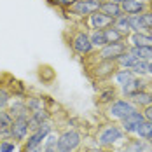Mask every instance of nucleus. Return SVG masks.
Listing matches in <instances>:
<instances>
[{"label": "nucleus", "mask_w": 152, "mask_h": 152, "mask_svg": "<svg viewBox=\"0 0 152 152\" xmlns=\"http://www.w3.org/2000/svg\"><path fill=\"white\" fill-rule=\"evenodd\" d=\"M100 11L107 14L108 18H112V19H115V18H119L122 16V7L119 4H115V2H112V0H103L102 4H100Z\"/></svg>", "instance_id": "15"}, {"label": "nucleus", "mask_w": 152, "mask_h": 152, "mask_svg": "<svg viewBox=\"0 0 152 152\" xmlns=\"http://www.w3.org/2000/svg\"><path fill=\"white\" fill-rule=\"evenodd\" d=\"M25 103H26V110L28 112H35V110H40V108H44V98L40 96H28L26 100H25Z\"/></svg>", "instance_id": "26"}, {"label": "nucleus", "mask_w": 152, "mask_h": 152, "mask_svg": "<svg viewBox=\"0 0 152 152\" xmlns=\"http://www.w3.org/2000/svg\"><path fill=\"white\" fill-rule=\"evenodd\" d=\"M129 102L137 107V108H145V107H149L152 103V93L149 89L138 91V93L129 96Z\"/></svg>", "instance_id": "14"}, {"label": "nucleus", "mask_w": 152, "mask_h": 152, "mask_svg": "<svg viewBox=\"0 0 152 152\" xmlns=\"http://www.w3.org/2000/svg\"><path fill=\"white\" fill-rule=\"evenodd\" d=\"M105 37L107 42H124L128 35L122 33L121 30H117L115 26H108V28H105Z\"/></svg>", "instance_id": "23"}, {"label": "nucleus", "mask_w": 152, "mask_h": 152, "mask_svg": "<svg viewBox=\"0 0 152 152\" xmlns=\"http://www.w3.org/2000/svg\"><path fill=\"white\" fill-rule=\"evenodd\" d=\"M11 100H12V93L0 86V110L2 108H7L9 103H11Z\"/></svg>", "instance_id": "32"}, {"label": "nucleus", "mask_w": 152, "mask_h": 152, "mask_svg": "<svg viewBox=\"0 0 152 152\" xmlns=\"http://www.w3.org/2000/svg\"><path fill=\"white\" fill-rule=\"evenodd\" d=\"M124 131H122L121 126H115V124H107L105 128H102L100 129V133H98V137H96V142H98V145L100 147H114L115 143H119L124 140Z\"/></svg>", "instance_id": "1"}, {"label": "nucleus", "mask_w": 152, "mask_h": 152, "mask_svg": "<svg viewBox=\"0 0 152 152\" xmlns=\"http://www.w3.org/2000/svg\"><path fill=\"white\" fill-rule=\"evenodd\" d=\"M135 74L129 70V68H119L117 72H114V80H115V84L119 86V88H122L124 84H128L131 79H135Z\"/></svg>", "instance_id": "19"}, {"label": "nucleus", "mask_w": 152, "mask_h": 152, "mask_svg": "<svg viewBox=\"0 0 152 152\" xmlns=\"http://www.w3.org/2000/svg\"><path fill=\"white\" fill-rule=\"evenodd\" d=\"M7 110H9V114H11L12 117L28 112V110H26V103H25V100H19V98H14V102L11 100V103H9V107H7Z\"/></svg>", "instance_id": "20"}, {"label": "nucleus", "mask_w": 152, "mask_h": 152, "mask_svg": "<svg viewBox=\"0 0 152 152\" xmlns=\"http://www.w3.org/2000/svg\"><path fill=\"white\" fill-rule=\"evenodd\" d=\"M137 61H138V60H137V56H133L129 51H126L124 54H121V56L117 58V61H115V63H117L121 68H131V66H133Z\"/></svg>", "instance_id": "24"}, {"label": "nucleus", "mask_w": 152, "mask_h": 152, "mask_svg": "<svg viewBox=\"0 0 152 152\" xmlns=\"http://www.w3.org/2000/svg\"><path fill=\"white\" fill-rule=\"evenodd\" d=\"M128 51L126 42H108L103 47H100L98 56L100 60H107V61H117V58L124 54Z\"/></svg>", "instance_id": "6"}, {"label": "nucleus", "mask_w": 152, "mask_h": 152, "mask_svg": "<svg viewBox=\"0 0 152 152\" xmlns=\"http://www.w3.org/2000/svg\"><path fill=\"white\" fill-rule=\"evenodd\" d=\"M16 151V142L12 140H2L0 142V152H14Z\"/></svg>", "instance_id": "34"}, {"label": "nucleus", "mask_w": 152, "mask_h": 152, "mask_svg": "<svg viewBox=\"0 0 152 152\" xmlns=\"http://www.w3.org/2000/svg\"><path fill=\"white\" fill-rule=\"evenodd\" d=\"M128 19H129V30L131 31H147L145 25H143V19H142L140 14H131V16H128Z\"/></svg>", "instance_id": "25"}, {"label": "nucleus", "mask_w": 152, "mask_h": 152, "mask_svg": "<svg viewBox=\"0 0 152 152\" xmlns=\"http://www.w3.org/2000/svg\"><path fill=\"white\" fill-rule=\"evenodd\" d=\"M147 142L142 140V138H133V140H128L124 145H122L121 152H143L147 149Z\"/></svg>", "instance_id": "17"}, {"label": "nucleus", "mask_w": 152, "mask_h": 152, "mask_svg": "<svg viewBox=\"0 0 152 152\" xmlns=\"http://www.w3.org/2000/svg\"><path fill=\"white\" fill-rule=\"evenodd\" d=\"M115 72V61H107V60H100L98 65L93 66V74L96 79H108L114 77Z\"/></svg>", "instance_id": "11"}, {"label": "nucleus", "mask_w": 152, "mask_h": 152, "mask_svg": "<svg viewBox=\"0 0 152 152\" xmlns=\"http://www.w3.org/2000/svg\"><path fill=\"white\" fill-rule=\"evenodd\" d=\"M86 152H102V149H98V147H96V149H88Z\"/></svg>", "instance_id": "40"}, {"label": "nucleus", "mask_w": 152, "mask_h": 152, "mask_svg": "<svg viewBox=\"0 0 152 152\" xmlns=\"http://www.w3.org/2000/svg\"><path fill=\"white\" fill-rule=\"evenodd\" d=\"M115 96H117V93H115V89L114 88H107V89H103V91L100 93V98H98V102L100 103H112L114 100H115Z\"/></svg>", "instance_id": "29"}, {"label": "nucleus", "mask_w": 152, "mask_h": 152, "mask_svg": "<svg viewBox=\"0 0 152 152\" xmlns=\"http://www.w3.org/2000/svg\"><path fill=\"white\" fill-rule=\"evenodd\" d=\"M112 26H115L117 30H121L122 33H129V19H128V14H122V16H119V18H115L114 19V25Z\"/></svg>", "instance_id": "27"}, {"label": "nucleus", "mask_w": 152, "mask_h": 152, "mask_svg": "<svg viewBox=\"0 0 152 152\" xmlns=\"http://www.w3.org/2000/svg\"><path fill=\"white\" fill-rule=\"evenodd\" d=\"M149 61H142V60H138L129 70L135 74V75H138V77H143V75H149Z\"/></svg>", "instance_id": "28"}, {"label": "nucleus", "mask_w": 152, "mask_h": 152, "mask_svg": "<svg viewBox=\"0 0 152 152\" xmlns=\"http://www.w3.org/2000/svg\"><path fill=\"white\" fill-rule=\"evenodd\" d=\"M51 121V112L47 108H40V110H35V112H30V131H35L42 122Z\"/></svg>", "instance_id": "12"}, {"label": "nucleus", "mask_w": 152, "mask_h": 152, "mask_svg": "<svg viewBox=\"0 0 152 152\" xmlns=\"http://www.w3.org/2000/svg\"><path fill=\"white\" fill-rule=\"evenodd\" d=\"M56 5H60V7H63V9H70L74 4H75L77 0H53Z\"/></svg>", "instance_id": "36"}, {"label": "nucleus", "mask_w": 152, "mask_h": 152, "mask_svg": "<svg viewBox=\"0 0 152 152\" xmlns=\"http://www.w3.org/2000/svg\"><path fill=\"white\" fill-rule=\"evenodd\" d=\"M133 110H137V107L133 105L128 98H115L112 103H108L105 112H107L108 119H112V121H122Z\"/></svg>", "instance_id": "2"}, {"label": "nucleus", "mask_w": 152, "mask_h": 152, "mask_svg": "<svg viewBox=\"0 0 152 152\" xmlns=\"http://www.w3.org/2000/svg\"><path fill=\"white\" fill-rule=\"evenodd\" d=\"M143 152H152V147H147V149H145Z\"/></svg>", "instance_id": "43"}, {"label": "nucleus", "mask_w": 152, "mask_h": 152, "mask_svg": "<svg viewBox=\"0 0 152 152\" xmlns=\"http://www.w3.org/2000/svg\"><path fill=\"white\" fill-rule=\"evenodd\" d=\"M147 70H149V75H152V61H149V68Z\"/></svg>", "instance_id": "41"}, {"label": "nucleus", "mask_w": 152, "mask_h": 152, "mask_svg": "<svg viewBox=\"0 0 152 152\" xmlns=\"http://www.w3.org/2000/svg\"><path fill=\"white\" fill-rule=\"evenodd\" d=\"M89 40H91V44L94 49H100V47H103L107 42V37H105V30H93L89 33Z\"/></svg>", "instance_id": "22"}, {"label": "nucleus", "mask_w": 152, "mask_h": 152, "mask_svg": "<svg viewBox=\"0 0 152 152\" xmlns=\"http://www.w3.org/2000/svg\"><path fill=\"white\" fill-rule=\"evenodd\" d=\"M42 147H44V149H56V147H58V133L51 131V133L46 137L44 143H42Z\"/></svg>", "instance_id": "33"}, {"label": "nucleus", "mask_w": 152, "mask_h": 152, "mask_svg": "<svg viewBox=\"0 0 152 152\" xmlns=\"http://www.w3.org/2000/svg\"><path fill=\"white\" fill-rule=\"evenodd\" d=\"M82 143V135L77 129H65L58 135V152H75Z\"/></svg>", "instance_id": "3"}, {"label": "nucleus", "mask_w": 152, "mask_h": 152, "mask_svg": "<svg viewBox=\"0 0 152 152\" xmlns=\"http://www.w3.org/2000/svg\"><path fill=\"white\" fill-rule=\"evenodd\" d=\"M152 135V121H145L140 124V128H138V131H137V137L138 138H142V140H145L147 137H151Z\"/></svg>", "instance_id": "31"}, {"label": "nucleus", "mask_w": 152, "mask_h": 152, "mask_svg": "<svg viewBox=\"0 0 152 152\" xmlns=\"http://www.w3.org/2000/svg\"><path fill=\"white\" fill-rule=\"evenodd\" d=\"M129 42L135 47L152 46V33H149V31H133L129 35Z\"/></svg>", "instance_id": "16"}, {"label": "nucleus", "mask_w": 152, "mask_h": 152, "mask_svg": "<svg viewBox=\"0 0 152 152\" xmlns=\"http://www.w3.org/2000/svg\"><path fill=\"white\" fill-rule=\"evenodd\" d=\"M88 18H89V26L93 30H105V28L114 25V19L108 18L107 14H103L102 11H96V12L89 14Z\"/></svg>", "instance_id": "10"}, {"label": "nucleus", "mask_w": 152, "mask_h": 152, "mask_svg": "<svg viewBox=\"0 0 152 152\" xmlns=\"http://www.w3.org/2000/svg\"><path fill=\"white\" fill-rule=\"evenodd\" d=\"M145 121V115H143V112H140V110H133L129 115H126L124 119L121 121V128L122 131L126 133V135H137L138 128H140V124Z\"/></svg>", "instance_id": "8"}, {"label": "nucleus", "mask_w": 152, "mask_h": 152, "mask_svg": "<svg viewBox=\"0 0 152 152\" xmlns=\"http://www.w3.org/2000/svg\"><path fill=\"white\" fill-rule=\"evenodd\" d=\"M145 142H147V145H149V147H152V135L145 138Z\"/></svg>", "instance_id": "39"}, {"label": "nucleus", "mask_w": 152, "mask_h": 152, "mask_svg": "<svg viewBox=\"0 0 152 152\" xmlns=\"http://www.w3.org/2000/svg\"><path fill=\"white\" fill-rule=\"evenodd\" d=\"M39 77H40V80H42V82L49 84V82H53V79H54V70H53L51 66L44 65V66H40V68H39Z\"/></svg>", "instance_id": "30"}, {"label": "nucleus", "mask_w": 152, "mask_h": 152, "mask_svg": "<svg viewBox=\"0 0 152 152\" xmlns=\"http://www.w3.org/2000/svg\"><path fill=\"white\" fill-rule=\"evenodd\" d=\"M140 16H142V19H143L145 28H147L149 31H152V11L151 9H147V11H143Z\"/></svg>", "instance_id": "35"}, {"label": "nucleus", "mask_w": 152, "mask_h": 152, "mask_svg": "<svg viewBox=\"0 0 152 152\" xmlns=\"http://www.w3.org/2000/svg\"><path fill=\"white\" fill-rule=\"evenodd\" d=\"M23 152H44V147H31V149H23Z\"/></svg>", "instance_id": "38"}, {"label": "nucleus", "mask_w": 152, "mask_h": 152, "mask_svg": "<svg viewBox=\"0 0 152 152\" xmlns=\"http://www.w3.org/2000/svg\"><path fill=\"white\" fill-rule=\"evenodd\" d=\"M143 115H145V119H147V121H152V103L149 107H145V108H143Z\"/></svg>", "instance_id": "37"}, {"label": "nucleus", "mask_w": 152, "mask_h": 152, "mask_svg": "<svg viewBox=\"0 0 152 152\" xmlns=\"http://www.w3.org/2000/svg\"><path fill=\"white\" fill-rule=\"evenodd\" d=\"M70 46L74 49V53L80 54V56L91 54L93 49H94L91 40H89V33L88 31H77L75 35L72 37V40H70Z\"/></svg>", "instance_id": "5"}, {"label": "nucleus", "mask_w": 152, "mask_h": 152, "mask_svg": "<svg viewBox=\"0 0 152 152\" xmlns=\"http://www.w3.org/2000/svg\"><path fill=\"white\" fill-rule=\"evenodd\" d=\"M122 12L128 16L131 14H142L143 11H147V2L143 0H126L124 4H121Z\"/></svg>", "instance_id": "13"}, {"label": "nucleus", "mask_w": 152, "mask_h": 152, "mask_svg": "<svg viewBox=\"0 0 152 152\" xmlns=\"http://www.w3.org/2000/svg\"><path fill=\"white\" fill-rule=\"evenodd\" d=\"M149 88V84H147V80L143 79V77H135V79H131L128 84H124L121 88V93L124 98H129L131 94H135L138 91H143V89H147Z\"/></svg>", "instance_id": "9"}, {"label": "nucleus", "mask_w": 152, "mask_h": 152, "mask_svg": "<svg viewBox=\"0 0 152 152\" xmlns=\"http://www.w3.org/2000/svg\"><path fill=\"white\" fill-rule=\"evenodd\" d=\"M112 2H115V4H119V5H121V4H124V2H126V0H112Z\"/></svg>", "instance_id": "42"}, {"label": "nucleus", "mask_w": 152, "mask_h": 152, "mask_svg": "<svg viewBox=\"0 0 152 152\" xmlns=\"http://www.w3.org/2000/svg\"><path fill=\"white\" fill-rule=\"evenodd\" d=\"M44 140H46V137L40 135L39 131H30V135L26 137L23 143H25V149H31V147H40L44 143Z\"/></svg>", "instance_id": "21"}, {"label": "nucleus", "mask_w": 152, "mask_h": 152, "mask_svg": "<svg viewBox=\"0 0 152 152\" xmlns=\"http://www.w3.org/2000/svg\"><path fill=\"white\" fill-rule=\"evenodd\" d=\"M128 51L137 56V60H142V61H152V46H142V47H128Z\"/></svg>", "instance_id": "18"}, {"label": "nucleus", "mask_w": 152, "mask_h": 152, "mask_svg": "<svg viewBox=\"0 0 152 152\" xmlns=\"http://www.w3.org/2000/svg\"><path fill=\"white\" fill-rule=\"evenodd\" d=\"M100 4H102V0H77L68 11L79 18H88L89 14L100 11Z\"/></svg>", "instance_id": "7"}, {"label": "nucleus", "mask_w": 152, "mask_h": 152, "mask_svg": "<svg viewBox=\"0 0 152 152\" xmlns=\"http://www.w3.org/2000/svg\"><path fill=\"white\" fill-rule=\"evenodd\" d=\"M28 119H30L28 112L14 117L12 126H11V140H14L16 143L18 142H25L26 137L30 135V122H28Z\"/></svg>", "instance_id": "4"}]
</instances>
